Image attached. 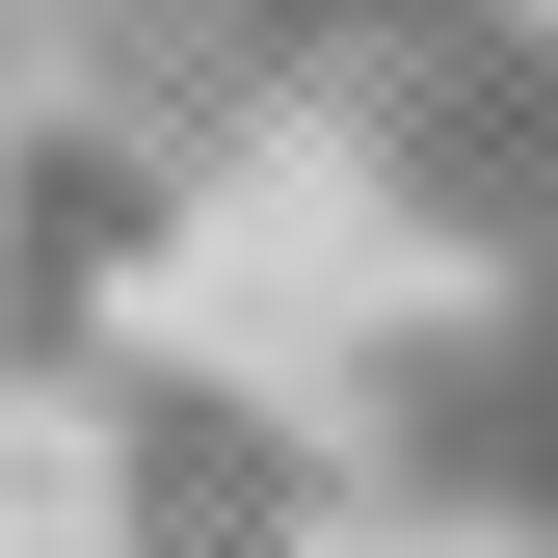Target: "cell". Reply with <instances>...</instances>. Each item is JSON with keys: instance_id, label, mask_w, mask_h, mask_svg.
Masks as SVG:
<instances>
[{"instance_id": "6da1fadb", "label": "cell", "mask_w": 558, "mask_h": 558, "mask_svg": "<svg viewBox=\"0 0 558 558\" xmlns=\"http://www.w3.org/2000/svg\"><path fill=\"white\" fill-rule=\"evenodd\" d=\"M319 133L399 186V240L558 266V0H373V53L319 81Z\"/></svg>"}]
</instances>
